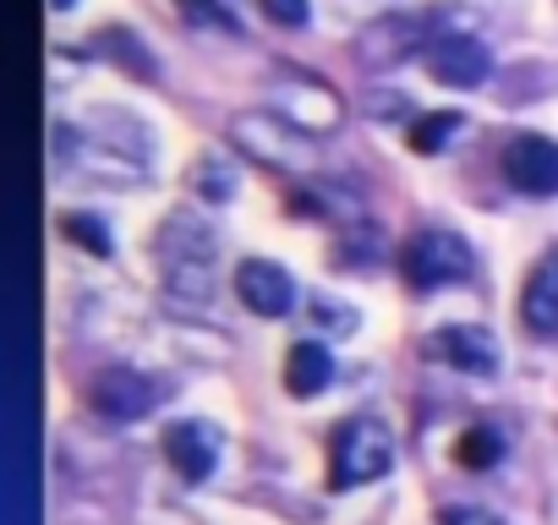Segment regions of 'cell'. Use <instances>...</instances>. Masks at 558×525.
I'll return each mask as SVG.
<instances>
[{"instance_id": "obj_1", "label": "cell", "mask_w": 558, "mask_h": 525, "mask_svg": "<svg viewBox=\"0 0 558 525\" xmlns=\"http://www.w3.org/2000/svg\"><path fill=\"white\" fill-rule=\"evenodd\" d=\"M230 143L257 159L263 170H279V175H307L313 170V143H307V126L286 121V115H263V110H241L230 121Z\"/></svg>"}, {"instance_id": "obj_2", "label": "cell", "mask_w": 558, "mask_h": 525, "mask_svg": "<svg viewBox=\"0 0 558 525\" xmlns=\"http://www.w3.org/2000/svg\"><path fill=\"white\" fill-rule=\"evenodd\" d=\"M395 465V438L378 416H351L335 427L329 438V481L335 487H367L378 476H389Z\"/></svg>"}, {"instance_id": "obj_3", "label": "cell", "mask_w": 558, "mask_h": 525, "mask_svg": "<svg viewBox=\"0 0 558 525\" xmlns=\"http://www.w3.org/2000/svg\"><path fill=\"white\" fill-rule=\"evenodd\" d=\"M476 269V252L465 246V235L454 230H416L405 246H400V274L411 291H444V285H460L471 280Z\"/></svg>"}, {"instance_id": "obj_4", "label": "cell", "mask_w": 558, "mask_h": 525, "mask_svg": "<svg viewBox=\"0 0 558 525\" xmlns=\"http://www.w3.org/2000/svg\"><path fill=\"white\" fill-rule=\"evenodd\" d=\"M159 252H165V285L175 296H192L203 302L214 291V235L192 219V213H175L159 235Z\"/></svg>"}, {"instance_id": "obj_5", "label": "cell", "mask_w": 558, "mask_h": 525, "mask_svg": "<svg viewBox=\"0 0 558 525\" xmlns=\"http://www.w3.org/2000/svg\"><path fill=\"white\" fill-rule=\"evenodd\" d=\"M504 175L525 197H558V143L542 132H520L504 143Z\"/></svg>"}, {"instance_id": "obj_6", "label": "cell", "mask_w": 558, "mask_h": 525, "mask_svg": "<svg viewBox=\"0 0 558 525\" xmlns=\"http://www.w3.org/2000/svg\"><path fill=\"white\" fill-rule=\"evenodd\" d=\"M427 356L454 367V373H471V378H487L498 373V340L493 329H476V323H444L427 334Z\"/></svg>"}, {"instance_id": "obj_7", "label": "cell", "mask_w": 558, "mask_h": 525, "mask_svg": "<svg viewBox=\"0 0 558 525\" xmlns=\"http://www.w3.org/2000/svg\"><path fill=\"white\" fill-rule=\"evenodd\" d=\"M235 296L257 318H286L296 307V280L279 269L274 257H246L241 269H235Z\"/></svg>"}, {"instance_id": "obj_8", "label": "cell", "mask_w": 558, "mask_h": 525, "mask_svg": "<svg viewBox=\"0 0 558 525\" xmlns=\"http://www.w3.org/2000/svg\"><path fill=\"white\" fill-rule=\"evenodd\" d=\"M427 72L444 88H482L493 77V50L471 34H444L427 45Z\"/></svg>"}, {"instance_id": "obj_9", "label": "cell", "mask_w": 558, "mask_h": 525, "mask_svg": "<svg viewBox=\"0 0 558 525\" xmlns=\"http://www.w3.org/2000/svg\"><path fill=\"white\" fill-rule=\"evenodd\" d=\"M165 454L181 471V481H208L219 465V432L208 422H175L165 432Z\"/></svg>"}, {"instance_id": "obj_10", "label": "cell", "mask_w": 558, "mask_h": 525, "mask_svg": "<svg viewBox=\"0 0 558 525\" xmlns=\"http://www.w3.org/2000/svg\"><path fill=\"white\" fill-rule=\"evenodd\" d=\"M154 400H159L154 383L143 373H126V367H116L94 383V411H105L110 422H137V416L154 411Z\"/></svg>"}, {"instance_id": "obj_11", "label": "cell", "mask_w": 558, "mask_h": 525, "mask_svg": "<svg viewBox=\"0 0 558 525\" xmlns=\"http://www.w3.org/2000/svg\"><path fill=\"white\" fill-rule=\"evenodd\" d=\"M520 318H525L531 334L558 340V252H547L536 269H531V280L520 291Z\"/></svg>"}, {"instance_id": "obj_12", "label": "cell", "mask_w": 558, "mask_h": 525, "mask_svg": "<svg viewBox=\"0 0 558 525\" xmlns=\"http://www.w3.org/2000/svg\"><path fill=\"white\" fill-rule=\"evenodd\" d=\"M411 45H433V39L422 34V23H416V17H395V23L367 28V34H362V45H356V56H362V66L384 72V66H400V61L411 56Z\"/></svg>"}, {"instance_id": "obj_13", "label": "cell", "mask_w": 558, "mask_h": 525, "mask_svg": "<svg viewBox=\"0 0 558 525\" xmlns=\"http://www.w3.org/2000/svg\"><path fill=\"white\" fill-rule=\"evenodd\" d=\"M329 383H335V356H329L318 340H296L291 356H286V389H291L296 400H313V394H324Z\"/></svg>"}, {"instance_id": "obj_14", "label": "cell", "mask_w": 558, "mask_h": 525, "mask_svg": "<svg viewBox=\"0 0 558 525\" xmlns=\"http://www.w3.org/2000/svg\"><path fill=\"white\" fill-rule=\"evenodd\" d=\"M504 449H509V443H504V432L482 422V427H465V432H460L454 460H460L465 471H487V465H498V460H504Z\"/></svg>"}, {"instance_id": "obj_15", "label": "cell", "mask_w": 558, "mask_h": 525, "mask_svg": "<svg viewBox=\"0 0 558 525\" xmlns=\"http://www.w3.org/2000/svg\"><path fill=\"white\" fill-rule=\"evenodd\" d=\"M460 132H465V115H460V110H438V115L411 121V148H416V154H444Z\"/></svg>"}, {"instance_id": "obj_16", "label": "cell", "mask_w": 558, "mask_h": 525, "mask_svg": "<svg viewBox=\"0 0 558 525\" xmlns=\"http://www.w3.org/2000/svg\"><path fill=\"white\" fill-rule=\"evenodd\" d=\"M257 7H263V17L279 23V28H307V23H313L307 0H257Z\"/></svg>"}, {"instance_id": "obj_17", "label": "cell", "mask_w": 558, "mask_h": 525, "mask_svg": "<svg viewBox=\"0 0 558 525\" xmlns=\"http://www.w3.org/2000/svg\"><path fill=\"white\" fill-rule=\"evenodd\" d=\"M181 7H186V17H192V23H203V28H225V34H235V28H241L225 7H208V0H181Z\"/></svg>"}, {"instance_id": "obj_18", "label": "cell", "mask_w": 558, "mask_h": 525, "mask_svg": "<svg viewBox=\"0 0 558 525\" xmlns=\"http://www.w3.org/2000/svg\"><path fill=\"white\" fill-rule=\"evenodd\" d=\"M444 525H504V520L487 514V509H476V503H449L444 509Z\"/></svg>"}, {"instance_id": "obj_19", "label": "cell", "mask_w": 558, "mask_h": 525, "mask_svg": "<svg viewBox=\"0 0 558 525\" xmlns=\"http://www.w3.org/2000/svg\"><path fill=\"white\" fill-rule=\"evenodd\" d=\"M197 175H203L197 186H203V192H214V197H230V192H235V181L225 175V164H208V159H203V164H197Z\"/></svg>"}, {"instance_id": "obj_20", "label": "cell", "mask_w": 558, "mask_h": 525, "mask_svg": "<svg viewBox=\"0 0 558 525\" xmlns=\"http://www.w3.org/2000/svg\"><path fill=\"white\" fill-rule=\"evenodd\" d=\"M66 230H72V235H77V241H88V246H94V252H110V241H105V235H99V230H94V224H88V219H72V224H66Z\"/></svg>"}, {"instance_id": "obj_21", "label": "cell", "mask_w": 558, "mask_h": 525, "mask_svg": "<svg viewBox=\"0 0 558 525\" xmlns=\"http://www.w3.org/2000/svg\"><path fill=\"white\" fill-rule=\"evenodd\" d=\"M56 7H72V0H56Z\"/></svg>"}]
</instances>
